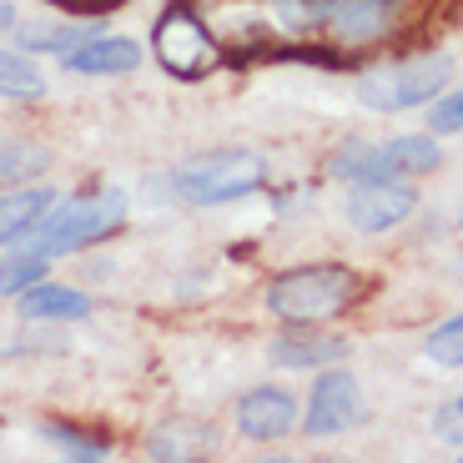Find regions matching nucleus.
Listing matches in <instances>:
<instances>
[{"mask_svg":"<svg viewBox=\"0 0 463 463\" xmlns=\"http://www.w3.org/2000/svg\"><path fill=\"white\" fill-rule=\"evenodd\" d=\"M15 25V5H0V31H11Z\"/></svg>","mask_w":463,"mask_h":463,"instance_id":"obj_26","label":"nucleus"},{"mask_svg":"<svg viewBox=\"0 0 463 463\" xmlns=\"http://www.w3.org/2000/svg\"><path fill=\"white\" fill-rule=\"evenodd\" d=\"M453 81V61L449 56H408V61H393V66H378L363 76L358 96L368 111H413V106H429L439 91H449Z\"/></svg>","mask_w":463,"mask_h":463,"instance_id":"obj_5","label":"nucleus"},{"mask_svg":"<svg viewBox=\"0 0 463 463\" xmlns=\"http://www.w3.org/2000/svg\"><path fill=\"white\" fill-rule=\"evenodd\" d=\"M76 317H91V298L76 288H61V282L41 278L35 288L21 292V323H76Z\"/></svg>","mask_w":463,"mask_h":463,"instance_id":"obj_13","label":"nucleus"},{"mask_svg":"<svg viewBox=\"0 0 463 463\" xmlns=\"http://www.w3.org/2000/svg\"><path fill=\"white\" fill-rule=\"evenodd\" d=\"M267 358H272V368H288V373L327 368V363H343V358H347V337H337V333H307V327H288L282 337H272Z\"/></svg>","mask_w":463,"mask_h":463,"instance_id":"obj_12","label":"nucleus"},{"mask_svg":"<svg viewBox=\"0 0 463 463\" xmlns=\"http://www.w3.org/2000/svg\"><path fill=\"white\" fill-rule=\"evenodd\" d=\"M46 166H51V151L41 146V141H25V137L0 141V192L31 186L35 176H46Z\"/></svg>","mask_w":463,"mask_h":463,"instance_id":"obj_18","label":"nucleus"},{"mask_svg":"<svg viewBox=\"0 0 463 463\" xmlns=\"http://www.w3.org/2000/svg\"><path fill=\"white\" fill-rule=\"evenodd\" d=\"M56 192L51 186H11L0 192V247H15L31 237V227L51 212Z\"/></svg>","mask_w":463,"mask_h":463,"instance_id":"obj_14","label":"nucleus"},{"mask_svg":"<svg viewBox=\"0 0 463 463\" xmlns=\"http://www.w3.org/2000/svg\"><path fill=\"white\" fill-rule=\"evenodd\" d=\"M298 423H302L307 439H337V433L358 429L363 423L358 378L347 368H333V363H327V373H317L313 393H307V413H298Z\"/></svg>","mask_w":463,"mask_h":463,"instance_id":"obj_6","label":"nucleus"},{"mask_svg":"<svg viewBox=\"0 0 463 463\" xmlns=\"http://www.w3.org/2000/svg\"><path fill=\"white\" fill-rule=\"evenodd\" d=\"M347 222L358 232H368V237H378V232L398 227V222L413 217L418 207V192L403 182V176H378V182H353V192H347Z\"/></svg>","mask_w":463,"mask_h":463,"instance_id":"obj_7","label":"nucleus"},{"mask_svg":"<svg viewBox=\"0 0 463 463\" xmlns=\"http://www.w3.org/2000/svg\"><path fill=\"white\" fill-rule=\"evenodd\" d=\"M327 176H337V182H378V176H388V162H383V146H373V141L363 137H347L333 146V156H327Z\"/></svg>","mask_w":463,"mask_h":463,"instance_id":"obj_16","label":"nucleus"},{"mask_svg":"<svg viewBox=\"0 0 463 463\" xmlns=\"http://www.w3.org/2000/svg\"><path fill=\"white\" fill-rule=\"evenodd\" d=\"M35 433H41L61 458H76V463H106V458H111V443L96 439V433L71 429V423H41Z\"/></svg>","mask_w":463,"mask_h":463,"instance_id":"obj_20","label":"nucleus"},{"mask_svg":"<svg viewBox=\"0 0 463 463\" xmlns=\"http://www.w3.org/2000/svg\"><path fill=\"white\" fill-rule=\"evenodd\" d=\"M363 298V278L343 262H307L292 267L267 288V313L288 327H317L343 317Z\"/></svg>","mask_w":463,"mask_h":463,"instance_id":"obj_1","label":"nucleus"},{"mask_svg":"<svg viewBox=\"0 0 463 463\" xmlns=\"http://www.w3.org/2000/svg\"><path fill=\"white\" fill-rule=\"evenodd\" d=\"M237 429L247 433L252 443H278L298 429V398L278 383H262L252 393H242L237 403Z\"/></svg>","mask_w":463,"mask_h":463,"instance_id":"obj_8","label":"nucleus"},{"mask_svg":"<svg viewBox=\"0 0 463 463\" xmlns=\"http://www.w3.org/2000/svg\"><path fill=\"white\" fill-rule=\"evenodd\" d=\"M127 212L131 197L121 186H101V192H86V197H71V202H51V212L31 227V252L41 257H66V252H81V247H96L106 237L127 227Z\"/></svg>","mask_w":463,"mask_h":463,"instance_id":"obj_2","label":"nucleus"},{"mask_svg":"<svg viewBox=\"0 0 463 463\" xmlns=\"http://www.w3.org/2000/svg\"><path fill=\"white\" fill-rule=\"evenodd\" d=\"M393 21H398V0H333L327 5V25L347 46L383 41V35L393 31Z\"/></svg>","mask_w":463,"mask_h":463,"instance_id":"obj_10","label":"nucleus"},{"mask_svg":"<svg viewBox=\"0 0 463 463\" xmlns=\"http://www.w3.org/2000/svg\"><path fill=\"white\" fill-rule=\"evenodd\" d=\"M151 46H156L162 71L176 81H202L227 61V51L217 46V35L207 31V21L192 5H166L151 25Z\"/></svg>","mask_w":463,"mask_h":463,"instance_id":"obj_4","label":"nucleus"},{"mask_svg":"<svg viewBox=\"0 0 463 463\" xmlns=\"http://www.w3.org/2000/svg\"><path fill=\"white\" fill-rule=\"evenodd\" d=\"M429 131L433 137H458L463 131V91H453L449 86V96H433V111H429Z\"/></svg>","mask_w":463,"mask_h":463,"instance_id":"obj_23","label":"nucleus"},{"mask_svg":"<svg viewBox=\"0 0 463 463\" xmlns=\"http://www.w3.org/2000/svg\"><path fill=\"white\" fill-rule=\"evenodd\" d=\"M101 31V15L96 21H41V25H21V35H15V46L25 51V56H46V51H56V56H66L71 46H81L86 35Z\"/></svg>","mask_w":463,"mask_h":463,"instance_id":"obj_17","label":"nucleus"},{"mask_svg":"<svg viewBox=\"0 0 463 463\" xmlns=\"http://www.w3.org/2000/svg\"><path fill=\"white\" fill-rule=\"evenodd\" d=\"M41 278H51V257L31 252V247H21V252L5 247V257H0V298H21Z\"/></svg>","mask_w":463,"mask_h":463,"instance_id":"obj_21","label":"nucleus"},{"mask_svg":"<svg viewBox=\"0 0 463 463\" xmlns=\"http://www.w3.org/2000/svg\"><path fill=\"white\" fill-rule=\"evenodd\" d=\"M267 182V162L257 151L242 146H222L207 156H192L172 172V192L192 207H227V202L252 197L257 186Z\"/></svg>","mask_w":463,"mask_h":463,"instance_id":"obj_3","label":"nucleus"},{"mask_svg":"<svg viewBox=\"0 0 463 463\" xmlns=\"http://www.w3.org/2000/svg\"><path fill=\"white\" fill-rule=\"evenodd\" d=\"M0 96L5 101H35V96H46V71L35 66L25 51L0 46Z\"/></svg>","mask_w":463,"mask_h":463,"instance_id":"obj_19","label":"nucleus"},{"mask_svg":"<svg viewBox=\"0 0 463 463\" xmlns=\"http://www.w3.org/2000/svg\"><path fill=\"white\" fill-rule=\"evenodd\" d=\"M433 429H439V439H449V449H463V398H449L439 408Z\"/></svg>","mask_w":463,"mask_h":463,"instance_id":"obj_24","label":"nucleus"},{"mask_svg":"<svg viewBox=\"0 0 463 463\" xmlns=\"http://www.w3.org/2000/svg\"><path fill=\"white\" fill-rule=\"evenodd\" d=\"M383 162H388V176H429L443 166V151L433 131H413V137H393L383 146Z\"/></svg>","mask_w":463,"mask_h":463,"instance_id":"obj_15","label":"nucleus"},{"mask_svg":"<svg viewBox=\"0 0 463 463\" xmlns=\"http://www.w3.org/2000/svg\"><path fill=\"white\" fill-rule=\"evenodd\" d=\"M423 353H429L439 368H458L463 363V317H449V323L433 327L429 343H423Z\"/></svg>","mask_w":463,"mask_h":463,"instance_id":"obj_22","label":"nucleus"},{"mask_svg":"<svg viewBox=\"0 0 463 463\" xmlns=\"http://www.w3.org/2000/svg\"><path fill=\"white\" fill-rule=\"evenodd\" d=\"M217 453V429H212L207 418H166L156 429L146 433V458L156 463H186V458H212Z\"/></svg>","mask_w":463,"mask_h":463,"instance_id":"obj_9","label":"nucleus"},{"mask_svg":"<svg viewBox=\"0 0 463 463\" xmlns=\"http://www.w3.org/2000/svg\"><path fill=\"white\" fill-rule=\"evenodd\" d=\"M56 5H66L71 15H106V11H116V0H56Z\"/></svg>","mask_w":463,"mask_h":463,"instance_id":"obj_25","label":"nucleus"},{"mask_svg":"<svg viewBox=\"0 0 463 463\" xmlns=\"http://www.w3.org/2000/svg\"><path fill=\"white\" fill-rule=\"evenodd\" d=\"M141 66V46L131 35H86L81 46L66 51V71L71 76H127Z\"/></svg>","mask_w":463,"mask_h":463,"instance_id":"obj_11","label":"nucleus"}]
</instances>
